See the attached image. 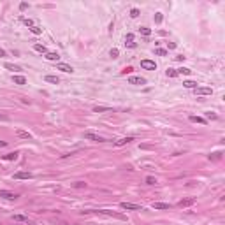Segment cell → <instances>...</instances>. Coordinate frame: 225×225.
Instances as JSON below:
<instances>
[{"mask_svg":"<svg viewBox=\"0 0 225 225\" xmlns=\"http://www.w3.org/2000/svg\"><path fill=\"white\" fill-rule=\"evenodd\" d=\"M120 206H121L123 209H127V211H141V209H143L139 204H134V202H121Z\"/></svg>","mask_w":225,"mask_h":225,"instance_id":"cell-1","label":"cell"},{"mask_svg":"<svg viewBox=\"0 0 225 225\" xmlns=\"http://www.w3.org/2000/svg\"><path fill=\"white\" fill-rule=\"evenodd\" d=\"M84 137L90 139V141H93V143H106V139L102 136H97V134H93V132H86Z\"/></svg>","mask_w":225,"mask_h":225,"instance_id":"cell-2","label":"cell"},{"mask_svg":"<svg viewBox=\"0 0 225 225\" xmlns=\"http://www.w3.org/2000/svg\"><path fill=\"white\" fill-rule=\"evenodd\" d=\"M211 93H213V90L208 88V86H197V88H195V95L204 97V95H211Z\"/></svg>","mask_w":225,"mask_h":225,"instance_id":"cell-3","label":"cell"},{"mask_svg":"<svg viewBox=\"0 0 225 225\" xmlns=\"http://www.w3.org/2000/svg\"><path fill=\"white\" fill-rule=\"evenodd\" d=\"M141 67L146 69V71H155L156 69V63L151 62V60H141Z\"/></svg>","mask_w":225,"mask_h":225,"instance_id":"cell-4","label":"cell"},{"mask_svg":"<svg viewBox=\"0 0 225 225\" xmlns=\"http://www.w3.org/2000/svg\"><path fill=\"white\" fill-rule=\"evenodd\" d=\"M195 202V197H188V199H181L178 202V208H188V206H192Z\"/></svg>","mask_w":225,"mask_h":225,"instance_id":"cell-5","label":"cell"},{"mask_svg":"<svg viewBox=\"0 0 225 225\" xmlns=\"http://www.w3.org/2000/svg\"><path fill=\"white\" fill-rule=\"evenodd\" d=\"M0 197H4V199H7V200H16V199H18V193H12V192H9V190H0Z\"/></svg>","mask_w":225,"mask_h":225,"instance_id":"cell-6","label":"cell"},{"mask_svg":"<svg viewBox=\"0 0 225 225\" xmlns=\"http://www.w3.org/2000/svg\"><path fill=\"white\" fill-rule=\"evenodd\" d=\"M56 69L62 71V72H67V74H72L74 72V69H72L71 65H67V63H56Z\"/></svg>","mask_w":225,"mask_h":225,"instance_id":"cell-7","label":"cell"},{"mask_svg":"<svg viewBox=\"0 0 225 225\" xmlns=\"http://www.w3.org/2000/svg\"><path fill=\"white\" fill-rule=\"evenodd\" d=\"M95 213H100V215H109V216H115V218H118V220H125V216H123V215H120V213H113V211H107V209H99V211H95Z\"/></svg>","mask_w":225,"mask_h":225,"instance_id":"cell-8","label":"cell"},{"mask_svg":"<svg viewBox=\"0 0 225 225\" xmlns=\"http://www.w3.org/2000/svg\"><path fill=\"white\" fill-rule=\"evenodd\" d=\"M128 83L130 84H146V79L141 76H132V78H128Z\"/></svg>","mask_w":225,"mask_h":225,"instance_id":"cell-9","label":"cell"},{"mask_svg":"<svg viewBox=\"0 0 225 225\" xmlns=\"http://www.w3.org/2000/svg\"><path fill=\"white\" fill-rule=\"evenodd\" d=\"M14 179H32V172H27V171H19L14 174Z\"/></svg>","mask_w":225,"mask_h":225,"instance_id":"cell-10","label":"cell"},{"mask_svg":"<svg viewBox=\"0 0 225 225\" xmlns=\"http://www.w3.org/2000/svg\"><path fill=\"white\" fill-rule=\"evenodd\" d=\"M134 141V137H121V139H118V141H115V146H125V144H128V143H132Z\"/></svg>","mask_w":225,"mask_h":225,"instance_id":"cell-11","label":"cell"},{"mask_svg":"<svg viewBox=\"0 0 225 225\" xmlns=\"http://www.w3.org/2000/svg\"><path fill=\"white\" fill-rule=\"evenodd\" d=\"M113 111V107H109V106H95L93 107V113H111Z\"/></svg>","mask_w":225,"mask_h":225,"instance_id":"cell-12","label":"cell"},{"mask_svg":"<svg viewBox=\"0 0 225 225\" xmlns=\"http://www.w3.org/2000/svg\"><path fill=\"white\" fill-rule=\"evenodd\" d=\"M171 204H167V202H153V209H169Z\"/></svg>","mask_w":225,"mask_h":225,"instance_id":"cell-13","label":"cell"},{"mask_svg":"<svg viewBox=\"0 0 225 225\" xmlns=\"http://www.w3.org/2000/svg\"><path fill=\"white\" fill-rule=\"evenodd\" d=\"M188 120L192 121V123H200V125H206V118H200V116H188Z\"/></svg>","mask_w":225,"mask_h":225,"instance_id":"cell-14","label":"cell"},{"mask_svg":"<svg viewBox=\"0 0 225 225\" xmlns=\"http://www.w3.org/2000/svg\"><path fill=\"white\" fill-rule=\"evenodd\" d=\"M46 58H48L49 62H58V60H60V55L55 53V51H49V53H46Z\"/></svg>","mask_w":225,"mask_h":225,"instance_id":"cell-15","label":"cell"},{"mask_svg":"<svg viewBox=\"0 0 225 225\" xmlns=\"http://www.w3.org/2000/svg\"><path fill=\"white\" fill-rule=\"evenodd\" d=\"M12 81H14L16 84H25V83H27L25 76H19V74H14V76H12Z\"/></svg>","mask_w":225,"mask_h":225,"instance_id":"cell-16","label":"cell"},{"mask_svg":"<svg viewBox=\"0 0 225 225\" xmlns=\"http://www.w3.org/2000/svg\"><path fill=\"white\" fill-rule=\"evenodd\" d=\"M16 134H18V137H21V139H32V134H30V132H25V130H18Z\"/></svg>","mask_w":225,"mask_h":225,"instance_id":"cell-17","label":"cell"},{"mask_svg":"<svg viewBox=\"0 0 225 225\" xmlns=\"http://www.w3.org/2000/svg\"><path fill=\"white\" fill-rule=\"evenodd\" d=\"M4 67H5L7 71H12V72H18V71H21V69H19L18 65H14V63H9V62H7V63H5Z\"/></svg>","mask_w":225,"mask_h":225,"instance_id":"cell-18","label":"cell"},{"mask_svg":"<svg viewBox=\"0 0 225 225\" xmlns=\"http://www.w3.org/2000/svg\"><path fill=\"white\" fill-rule=\"evenodd\" d=\"M183 86H185V88H190V90H195V88H197V83L188 79V81H183Z\"/></svg>","mask_w":225,"mask_h":225,"instance_id":"cell-19","label":"cell"},{"mask_svg":"<svg viewBox=\"0 0 225 225\" xmlns=\"http://www.w3.org/2000/svg\"><path fill=\"white\" fill-rule=\"evenodd\" d=\"M34 49L39 51V53H48V49H46V46H44V44H34Z\"/></svg>","mask_w":225,"mask_h":225,"instance_id":"cell-20","label":"cell"},{"mask_svg":"<svg viewBox=\"0 0 225 225\" xmlns=\"http://www.w3.org/2000/svg\"><path fill=\"white\" fill-rule=\"evenodd\" d=\"M4 160H16L18 158V151H14V153H7V155H4L2 156Z\"/></svg>","mask_w":225,"mask_h":225,"instance_id":"cell-21","label":"cell"},{"mask_svg":"<svg viewBox=\"0 0 225 225\" xmlns=\"http://www.w3.org/2000/svg\"><path fill=\"white\" fill-rule=\"evenodd\" d=\"M176 72H178V76H179V74H181V76H188L192 71H190V69H187V67H181V69H178Z\"/></svg>","mask_w":225,"mask_h":225,"instance_id":"cell-22","label":"cell"},{"mask_svg":"<svg viewBox=\"0 0 225 225\" xmlns=\"http://www.w3.org/2000/svg\"><path fill=\"white\" fill-rule=\"evenodd\" d=\"M139 32H141L144 37H150V35H151V28H148V27H141V28H139Z\"/></svg>","mask_w":225,"mask_h":225,"instance_id":"cell-23","label":"cell"},{"mask_svg":"<svg viewBox=\"0 0 225 225\" xmlns=\"http://www.w3.org/2000/svg\"><path fill=\"white\" fill-rule=\"evenodd\" d=\"M46 81H48V83H55V84H58V83H60V79H58L56 76H51V74H48V76H46Z\"/></svg>","mask_w":225,"mask_h":225,"instance_id":"cell-24","label":"cell"},{"mask_svg":"<svg viewBox=\"0 0 225 225\" xmlns=\"http://www.w3.org/2000/svg\"><path fill=\"white\" fill-rule=\"evenodd\" d=\"M14 222H27L28 223V216H25V215H14Z\"/></svg>","mask_w":225,"mask_h":225,"instance_id":"cell-25","label":"cell"},{"mask_svg":"<svg viewBox=\"0 0 225 225\" xmlns=\"http://www.w3.org/2000/svg\"><path fill=\"white\" fill-rule=\"evenodd\" d=\"M167 78H176L178 76V72H176V69H167Z\"/></svg>","mask_w":225,"mask_h":225,"instance_id":"cell-26","label":"cell"},{"mask_svg":"<svg viewBox=\"0 0 225 225\" xmlns=\"http://www.w3.org/2000/svg\"><path fill=\"white\" fill-rule=\"evenodd\" d=\"M155 55H158V56H165V55H167V51H165V49H162V48H156V49H155Z\"/></svg>","mask_w":225,"mask_h":225,"instance_id":"cell-27","label":"cell"},{"mask_svg":"<svg viewBox=\"0 0 225 225\" xmlns=\"http://www.w3.org/2000/svg\"><path fill=\"white\" fill-rule=\"evenodd\" d=\"M211 158H213V160H220V158H222V153H220V151H216V153L209 155V160H211Z\"/></svg>","mask_w":225,"mask_h":225,"instance_id":"cell-28","label":"cell"},{"mask_svg":"<svg viewBox=\"0 0 225 225\" xmlns=\"http://www.w3.org/2000/svg\"><path fill=\"white\" fill-rule=\"evenodd\" d=\"M141 12H139V9H136V7H134V9H130V18H137Z\"/></svg>","mask_w":225,"mask_h":225,"instance_id":"cell-29","label":"cell"},{"mask_svg":"<svg viewBox=\"0 0 225 225\" xmlns=\"http://www.w3.org/2000/svg\"><path fill=\"white\" fill-rule=\"evenodd\" d=\"M155 183H156V178H153V176L146 178V185H155Z\"/></svg>","mask_w":225,"mask_h":225,"instance_id":"cell-30","label":"cell"},{"mask_svg":"<svg viewBox=\"0 0 225 225\" xmlns=\"http://www.w3.org/2000/svg\"><path fill=\"white\" fill-rule=\"evenodd\" d=\"M30 32H32V34H35V35H39V34H42V30H40L39 27H35V25H34V27H30Z\"/></svg>","mask_w":225,"mask_h":225,"instance_id":"cell-31","label":"cell"},{"mask_svg":"<svg viewBox=\"0 0 225 225\" xmlns=\"http://www.w3.org/2000/svg\"><path fill=\"white\" fill-rule=\"evenodd\" d=\"M162 19H164L162 12H156V14H155V23H162Z\"/></svg>","mask_w":225,"mask_h":225,"instance_id":"cell-32","label":"cell"},{"mask_svg":"<svg viewBox=\"0 0 225 225\" xmlns=\"http://www.w3.org/2000/svg\"><path fill=\"white\" fill-rule=\"evenodd\" d=\"M109 55H111V56H113V58H118V55H120V51H118V49H116V48H113V49H111V51H109Z\"/></svg>","mask_w":225,"mask_h":225,"instance_id":"cell-33","label":"cell"},{"mask_svg":"<svg viewBox=\"0 0 225 225\" xmlns=\"http://www.w3.org/2000/svg\"><path fill=\"white\" fill-rule=\"evenodd\" d=\"M23 23H25L27 27H34V21H32V19H27V18H23Z\"/></svg>","mask_w":225,"mask_h":225,"instance_id":"cell-34","label":"cell"},{"mask_svg":"<svg viewBox=\"0 0 225 225\" xmlns=\"http://www.w3.org/2000/svg\"><path fill=\"white\" fill-rule=\"evenodd\" d=\"M206 116H208L209 120H216V118H218V116L215 115V113H206Z\"/></svg>","mask_w":225,"mask_h":225,"instance_id":"cell-35","label":"cell"},{"mask_svg":"<svg viewBox=\"0 0 225 225\" xmlns=\"http://www.w3.org/2000/svg\"><path fill=\"white\" fill-rule=\"evenodd\" d=\"M74 187H76V188H84V187H86V183H83V181H78Z\"/></svg>","mask_w":225,"mask_h":225,"instance_id":"cell-36","label":"cell"},{"mask_svg":"<svg viewBox=\"0 0 225 225\" xmlns=\"http://www.w3.org/2000/svg\"><path fill=\"white\" fill-rule=\"evenodd\" d=\"M167 48L169 49H176V42H167Z\"/></svg>","mask_w":225,"mask_h":225,"instance_id":"cell-37","label":"cell"},{"mask_svg":"<svg viewBox=\"0 0 225 225\" xmlns=\"http://www.w3.org/2000/svg\"><path fill=\"white\" fill-rule=\"evenodd\" d=\"M19 9H21V11H25V9H28V4H27V2H23V4H19Z\"/></svg>","mask_w":225,"mask_h":225,"instance_id":"cell-38","label":"cell"},{"mask_svg":"<svg viewBox=\"0 0 225 225\" xmlns=\"http://www.w3.org/2000/svg\"><path fill=\"white\" fill-rule=\"evenodd\" d=\"M176 60H178V62H183V60H185V56H183V55H179V56H176Z\"/></svg>","mask_w":225,"mask_h":225,"instance_id":"cell-39","label":"cell"},{"mask_svg":"<svg viewBox=\"0 0 225 225\" xmlns=\"http://www.w3.org/2000/svg\"><path fill=\"white\" fill-rule=\"evenodd\" d=\"M7 120H9L7 116H4V115H0V121H7Z\"/></svg>","mask_w":225,"mask_h":225,"instance_id":"cell-40","label":"cell"},{"mask_svg":"<svg viewBox=\"0 0 225 225\" xmlns=\"http://www.w3.org/2000/svg\"><path fill=\"white\" fill-rule=\"evenodd\" d=\"M4 146H7V143L5 141H0V148H4Z\"/></svg>","mask_w":225,"mask_h":225,"instance_id":"cell-41","label":"cell"},{"mask_svg":"<svg viewBox=\"0 0 225 225\" xmlns=\"http://www.w3.org/2000/svg\"><path fill=\"white\" fill-rule=\"evenodd\" d=\"M2 56H5V51H4V49H0V58H2Z\"/></svg>","mask_w":225,"mask_h":225,"instance_id":"cell-42","label":"cell"}]
</instances>
